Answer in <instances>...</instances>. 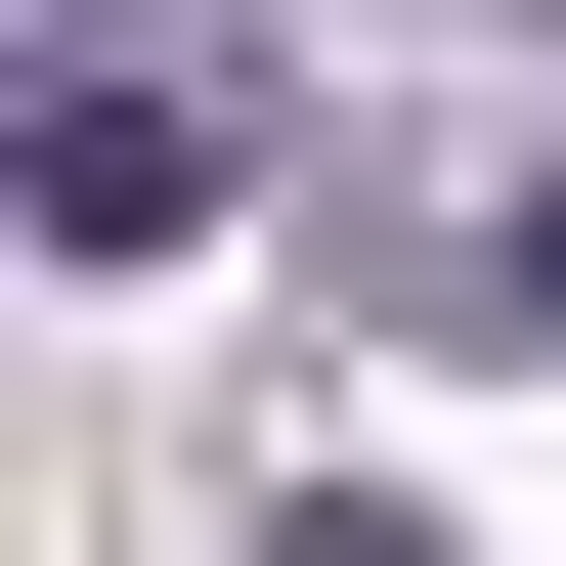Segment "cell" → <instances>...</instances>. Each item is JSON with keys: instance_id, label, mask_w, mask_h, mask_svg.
Returning a JSON list of instances; mask_svg holds the SVG:
<instances>
[{"instance_id": "obj_1", "label": "cell", "mask_w": 566, "mask_h": 566, "mask_svg": "<svg viewBox=\"0 0 566 566\" xmlns=\"http://www.w3.org/2000/svg\"><path fill=\"white\" fill-rule=\"evenodd\" d=\"M218 175H262V132H218V44H132V0L0 87V218H44V262H218Z\"/></svg>"}, {"instance_id": "obj_2", "label": "cell", "mask_w": 566, "mask_h": 566, "mask_svg": "<svg viewBox=\"0 0 566 566\" xmlns=\"http://www.w3.org/2000/svg\"><path fill=\"white\" fill-rule=\"evenodd\" d=\"M436 305H480V349H566V175H480V218H436Z\"/></svg>"}, {"instance_id": "obj_3", "label": "cell", "mask_w": 566, "mask_h": 566, "mask_svg": "<svg viewBox=\"0 0 566 566\" xmlns=\"http://www.w3.org/2000/svg\"><path fill=\"white\" fill-rule=\"evenodd\" d=\"M262 566H480V523H392V480H349V436H305V480H262Z\"/></svg>"}]
</instances>
